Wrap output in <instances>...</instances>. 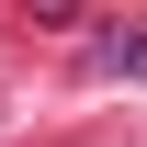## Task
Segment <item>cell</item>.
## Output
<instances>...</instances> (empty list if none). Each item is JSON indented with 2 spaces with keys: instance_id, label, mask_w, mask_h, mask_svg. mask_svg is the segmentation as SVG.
Masks as SVG:
<instances>
[{
  "instance_id": "6da1fadb",
  "label": "cell",
  "mask_w": 147,
  "mask_h": 147,
  "mask_svg": "<svg viewBox=\"0 0 147 147\" xmlns=\"http://www.w3.org/2000/svg\"><path fill=\"white\" fill-rule=\"evenodd\" d=\"M102 68H113V79H147V34H113V45H102Z\"/></svg>"
}]
</instances>
